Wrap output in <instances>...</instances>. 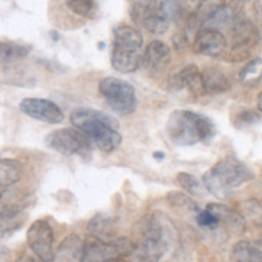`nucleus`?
<instances>
[{"instance_id": "nucleus-26", "label": "nucleus", "mask_w": 262, "mask_h": 262, "mask_svg": "<svg viewBox=\"0 0 262 262\" xmlns=\"http://www.w3.org/2000/svg\"><path fill=\"white\" fill-rule=\"evenodd\" d=\"M168 201L171 207H176L178 210H184V211L194 212V214L200 211V207L197 206L196 202L192 201V199H189L184 193H181V192H171V193H169Z\"/></svg>"}, {"instance_id": "nucleus-29", "label": "nucleus", "mask_w": 262, "mask_h": 262, "mask_svg": "<svg viewBox=\"0 0 262 262\" xmlns=\"http://www.w3.org/2000/svg\"><path fill=\"white\" fill-rule=\"evenodd\" d=\"M257 32L258 42L262 43V7L261 4L256 3L255 4V23H253Z\"/></svg>"}, {"instance_id": "nucleus-25", "label": "nucleus", "mask_w": 262, "mask_h": 262, "mask_svg": "<svg viewBox=\"0 0 262 262\" xmlns=\"http://www.w3.org/2000/svg\"><path fill=\"white\" fill-rule=\"evenodd\" d=\"M67 8L78 17L95 18L99 12V8L95 0H64Z\"/></svg>"}, {"instance_id": "nucleus-14", "label": "nucleus", "mask_w": 262, "mask_h": 262, "mask_svg": "<svg viewBox=\"0 0 262 262\" xmlns=\"http://www.w3.org/2000/svg\"><path fill=\"white\" fill-rule=\"evenodd\" d=\"M84 250L86 245L83 239L78 234H69L59 245L55 260L58 262H83Z\"/></svg>"}, {"instance_id": "nucleus-2", "label": "nucleus", "mask_w": 262, "mask_h": 262, "mask_svg": "<svg viewBox=\"0 0 262 262\" xmlns=\"http://www.w3.org/2000/svg\"><path fill=\"white\" fill-rule=\"evenodd\" d=\"M165 132L174 145L192 146L211 140L215 136V125L205 115L178 109L169 115Z\"/></svg>"}, {"instance_id": "nucleus-7", "label": "nucleus", "mask_w": 262, "mask_h": 262, "mask_svg": "<svg viewBox=\"0 0 262 262\" xmlns=\"http://www.w3.org/2000/svg\"><path fill=\"white\" fill-rule=\"evenodd\" d=\"M45 145L50 150L66 156H86L91 152V141L77 128L53 130L45 137Z\"/></svg>"}, {"instance_id": "nucleus-22", "label": "nucleus", "mask_w": 262, "mask_h": 262, "mask_svg": "<svg viewBox=\"0 0 262 262\" xmlns=\"http://www.w3.org/2000/svg\"><path fill=\"white\" fill-rule=\"evenodd\" d=\"M23 222L25 217L22 216V211L0 214V241L10 237L15 230L22 227Z\"/></svg>"}, {"instance_id": "nucleus-21", "label": "nucleus", "mask_w": 262, "mask_h": 262, "mask_svg": "<svg viewBox=\"0 0 262 262\" xmlns=\"http://www.w3.org/2000/svg\"><path fill=\"white\" fill-rule=\"evenodd\" d=\"M30 48L14 41H0V67L14 64L15 61L26 58Z\"/></svg>"}, {"instance_id": "nucleus-4", "label": "nucleus", "mask_w": 262, "mask_h": 262, "mask_svg": "<svg viewBox=\"0 0 262 262\" xmlns=\"http://www.w3.org/2000/svg\"><path fill=\"white\" fill-rule=\"evenodd\" d=\"M112 66L120 73H132L142 64L143 38L138 30L128 25L114 28Z\"/></svg>"}, {"instance_id": "nucleus-5", "label": "nucleus", "mask_w": 262, "mask_h": 262, "mask_svg": "<svg viewBox=\"0 0 262 262\" xmlns=\"http://www.w3.org/2000/svg\"><path fill=\"white\" fill-rule=\"evenodd\" d=\"M169 247L163 222L155 215L146 216L140 222L138 241L130 252V262H160Z\"/></svg>"}, {"instance_id": "nucleus-10", "label": "nucleus", "mask_w": 262, "mask_h": 262, "mask_svg": "<svg viewBox=\"0 0 262 262\" xmlns=\"http://www.w3.org/2000/svg\"><path fill=\"white\" fill-rule=\"evenodd\" d=\"M19 110L27 117L49 124H59L64 120V113L51 100L41 97H26L20 101Z\"/></svg>"}, {"instance_id": "nucleus-16", "label": "nucleus", "mask_w": 262, "mask_h": 262, "mask_svg": "<svg viewBox=\"0 0 262 262\" xmlns=\"http://www.w3.org/2000/svg\"><path fill=\"white\" fill-rule=\"evenodd\" d=\"M225 7V0H201L196 12L187 18L188 28H197L206 26L219 10Z\"/></svg>"}, {"instance_id": "nucleus-1", "label": "nucleus", "mask_w": 262, "mask_h": 262, "mask_svg": "<svg viewBox=\"0 0 262 262\" xmlns=\"http://www.w3.org/2000/svg\"><path fill=\"white\" fill-rule=\"evenodd\" d=\"M71 122L104 152H113L122 143L119 124L105 113L89 107H77L72 112Z\"/></svg>"}, {"instance_id": "nucleus-20", "label": "nucleus", "mask_w": 262, "mask_h": 262, "mask_svg": "<svg viewBox=\"0 0 262 262\" xmlns=\"http://www.w3.org/2000/svg\"><path fill=\"white\" fill-rule=\"evenodd\" d=\"M232 262H262V250L255 243L241 241L235 243L230 252Z\"/></svg>"}, {"instance_id": "nucleus-27", "label": "nucleus", "mask_w": 262, "mask_h": 262, "mask_svg": "<svg viewBox=\"0 0 262 262\" xmlns=\"http://www.w3.org/2000/svg\"><path fill=\"white\" fill-rule=\"evenodd\" d=\"M196 222L200 227L205 228V229H216L220 225L217 217L207 209L200 210V211L197 212Z\"/></svg>"}, {"instance_id": "nucleus-11", "label": "nucleus", "mask_w": 262, "mask_h": 262, "mask_svg": "<svg viewBox=\"0 0 262 262\" xmlns=\"http://www.w3.org/2000/svg\"><path fill=\"white\" fill-rule=\"evenodd\" d=\"M132 15L138 25L154 35H163L170 26V18L159 4L152 7L132 8Z\"/></svg>"}, {"instance_id": "nucleus-13", "label": "nucleus", "mask_w": 262, "mask_h": 262, "mask_svg": "<svg viewBox=\"0 0 262 262\" xmlns=\"http://www.w3.org/2000/svg\"><path fill=\"white\" fill-rule=\"evenodd\" d=\"M206 209L210 210L217 217L219 224L224 225L230 232L237 233V234H241V233L245 232V217L238 211L233 210L232 207L227 206L224 204H209L206 206Z\"/></svg>"}, {"instance_id": "nucleus-19", "label": "nucleus", "mask_w": 262, "mask_h": 262, "mask_svg": "<svg viewBox=\"0 0 262 262\" xmlns=\"http://www.w3.org/2000/svg\"><path fill=\"white\" fill-rule=\"evenodd\" d=\"M23 174V166L15 159L0 158V189L17 183Z\"/></svg>"}, {"instance_id": "nucleus-23", "label": "nucleus", "mask_w": 262, "mask_h": 262, "mask_svg": "<svg viewBox=\"0 0 262 262\" xmlns=\"http://www.w3.org/2000/svg\"><path fill=\"white\" fill-rule=\"evenodd\" d=\"M262 78V59L255 58L248 61L239 73V79L245 86L253 87Z\"/></svg>"}, {"instance_id": "nucleus-9", "label": "nucleus", "mask_w": 262, "mask_h": 262, "mask_svg": "<svg viewBox=\"0 0 262 262\" xmlns=\"http://www.w3.org/2000/svg\"><path fill=\"white\" fill-rule=\"evenodd\" d=\"M193 51L204 56L219 59L228 51V41L216 28L201 27L193 38Z\"/></svg>"}, {"instance_id": "nucleus-12", "label": "nucleus", "mask_w": 262, "mask_h": 262, "mask_svg": "<svg viewBox=\"0 0 262 262\" xmlns=\"http://www.w3.org/2000/svg\"><path fill=\"white\" fill-rule=\"evenodd\" d=\"M170 84L174 90L187 89L196 97L205 95L201 71L196 66H188L179 71L177 74H174L171 77Z\"/></svg>"}, {"instance_id": "nucleus-15", "label": "nucleus", "mask_w": 262, "mask_h": 262, "mask_svg": "<svg viewBox=\"0 0 262 262\" xmlns=\"http://www.w3.org/2000/svg\"><path fill=\"white\" fill-rule=\"evenodd\" d=\"M170 60V49L160 40H154L146 48L142 55V63L147 69H163Z\"/></svg>"}, {"instance_id": "nucleus-32", "label": "nucleus", "mask_w": 262, "mask_h": 262, "mask_svg": "<svg viewBox=\"0 0 262 262\" xmlns=\"http://www.w3.org/2000/svg\"><path fill=\"white\" fill-rule=\"evenodd\" d=\"M107 262H125V261L123 260V257H117V258H113V260H110Z\"/></svg>"}, {"instance_id": "nucleus-31", "label": "nucleus", "mask_w": 262, "mask_h": 262, "mask_svg": "<svg viewBox=\"0 0 262 262\" xmlns=\"http://www.w3.org/2000/svg\"><path fill=\"white\" fill-rule=\"evenodd\" d=\"M257 107H258V110L262 113V92L258 95V97H257Z\"/></svg>"}, {"instance_id": "nucleus-3", "label": "nucleus", "mask_w": 262, "mask_h": 262, "mask_svg": "<svg viewBox=\"0 0 262 262\" xmlns=\"http://www.w3.org/2000/svg\"><path fill=\"white\" fill-rule=\"evenodd\" d=\"M255 178L252 170L234 156H227L217 161L204 174L202 183L207 192L216 199L225 200L234 188L248 183Z\"/></svg>"}, {"instance_id": "nucleus-8", "label": "nucleus", "mask_w": 262, "mask_h": 262, "mask_svg": "<svg viewBox=\"0 0 262 262\" xmlns=\"http://www.w3.org/2000/svg\"><path fill=\"white\" fill-rule=\"evenodd\" d=\"M27 243L41 262L55 261L53 228L45 220H36L27 230Z\"/></svg>"}, {"instance_id": "nucleus-30", "label": "nucleus", "mask_w": 262, "mask_h": 262, "mask_svg": "<svg viewBox=\"0 0 262 262\" xmlns=\"http://www.w3.org/2000/svg\"><path fill=\"white\" fill-rule=\"evenodd\" d=\"M15 262H36V261H35V258H32L31 256L23 255V256H20V257L18 258Z\"/></svg>"}, {"instance_id": "nucleus-24", "label": "nucleus", "mask_w": 262, "mask_h": 262, "mask_svg": "<svg viewBox=\"0 0 262 262\" xmlns=\"http://www.w3.org/2000/svg\"><path fill=\"white\" fill-rule=\"evenodd\" d=\"M177 182L179 186L187 192V193L192 194L194 197H205L207 194V189L205 188L202 181H200L197 177L192 176L189 173H179L177 176Z\"/></svg>"}, {"instance_id": "nucleus-17", "label": "nucleus", "mask_w": 262, "mask_h": 262, "mask_svg": "<svg viewBox=\"0 0 262 262\" xmlns=\"http://www.w3.org/2000/svg\"><path fill=\"white\" fill-rule=\"evenodd\" d=\"M201 77L205 95L223 94L232 86L229 78L217 68H205L201 71Z\"/></svg>"}, {"instance_id": "nucleus-18", "label": "nucleus", "mask_w": 262, "mask_h": 262, "mask_svg": "<svg viewBox=\"0 0 262 262\" xmlns=\"http://www.w3.org/2000/svg\"><path fill=\"white\" fill-rule=\"evenodd\" d=\"M89 232L95 239L104 243H113L118 238L112 217L104 214H99L92 217L91 222L89 223Z\"/></svg>"}, {"instance_id": "nucleus-6", "label": "nucleus", "mask_w": 262, "mask_h": 262, "mask_svg": "<svg viewBox=\"0 0 262 262\" xmlns=\"http://www.w3.org/2000/svg\"><path fill=\"white\" fill-rule=\"evenodd\" d=\"M99 92L113 112L129 115L137 107L136 90L129 82L117 77H105L99 83Z\"/></svg>"}, {"instance_id": "nucleus-33", "label": "nucleus", "mask_w": 262, "mask_h": 262, "mask_svg": "<svg viewBox=\"0 0 262 262\" xmlns=\"http://www.w3.org/2000/svg\"><path fill=\"white\" fill-rule=\"evenodd\" d=\"M256 245H257L258 247H260L261 250H262V234L260 235V238H258V239H257V243H256Z\"/></svg>"}, {"instance_id": "nucleus-28", "label": "nucleus", "mask_w": 262, "mask_h": 262, "mask_svg": "<svg viewBox=\"0 0 262 262\" xmlns=\"http://www.w3.org/2000/svg\"><path fill=\"white\" fill-rule=\"evenodd\" d=\"M257 120H260V117L256 114L252 110H245V112L241 113L237 117V123L238 127H243V125H250L256 123Z\"/></svg>"}]
</instances>
